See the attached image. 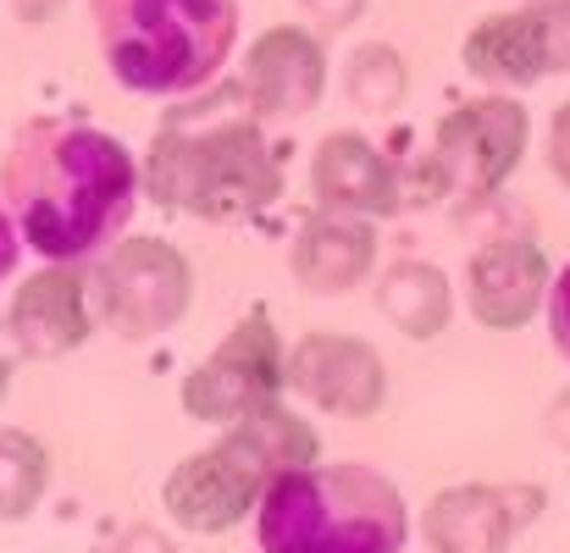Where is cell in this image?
<instances>
[{"mask_svg":"<svg viewBox=\"0 0 570 553\" xmlns=\"http://www.w3.org/2000/svg\"><path fill=\"white\" fill-rule=\"evenodd\" d=\"M543 432L554 437V448H566V454H570V393H560V398L549 404V415H543Z\"/></svg>","mask_w":570,"mask_h":553,"instance_id":"25","label":"cell"},{"mask_svg":"<svg viewBox=\"0 0 570 553\" xmlns=\"http://www.w3.org/2000/svg\"><path fill=\"white\" fill-rule=\"evenodd\" d=\"M95 305H89V271L83 260H45L28 271L11 294L6 310V338L17 361H61L89 344L95 333Z\"/></svg>","mask_w":570,"mask_h":553,"instance_id":"13","label":"cell"},{"mask_svg":"<svg viewBox=\"0 0 570 553\" xmlns=\"http://www.w3.org/2000/svg\"><path fill=\"white\" fill-rule=\"evenodd\" d=\"M61 6H67V0H11V17H17V22H50Z\"/></svg>","mask_w":570,"mask_h":553,"instance_id":"26","label":"cell"},{"mask_svg":"<svg viewBox=\"0 0 570 553\" xmlns=\"http://www.w3.org/2000/svg\"><path fill=\"white\" fill-rule=\"evenodd\" d=\"M543 156H549V172H554V184L570 188V100H566V106H554V117H549Z\"/></svg>","mask_w":570,"mask_h":553,"instance_id":"22","label":"cell"},{"mask_svg":"<svg viewBox=\"0 0 570 553\" xmlns=\"http://www.w3.org/2000/svg\"><path fill=\"white\" fill-rule=\"evenodd\" d=\"M17 255H22V233H17V221H11V210L0 205V283L17 271Z\"/></svg>","mask_w":570,"mask_h":553,"instance_id":"23","label":"cell"},{"mask_svg":"<svg viewBox=\"0 0 570 553\" xmlns=\"http://www.w3.org/2000/svg\"><path fill=\"white\" fill-rule=\"evenodd\" d=\"M238 89L255 117L266 122H299L327 95V45L316 28L277 22L238 56Z\"/></svg>","mask_w":570,"mask_h":553,"instance_id":"11","label":"cell"},{"mask_svg":"<svg viewBox=\"0 0 570 553\" xmlns=\"http://www.w3.org/2000/svg\"><path fill=\"white\" fill-rule=\"evenodd\" d=\"M111 553H173V543L161 537V532H145V526H134V532H122Z\"/></svg>","mask_w":570,"mask_h":553,"instance_id":"24","label":"cell"},{"mask_svg":"<svg viewBox=\"0 0 570 553\" xmlns=\"http://www.w3.org/2000/svg\"><path fill=\"white\" fill-rule=\"evenodd\" d=\"M95 45L128 95L189 100L238 50V0H89Z\"/></svg>","mask_w":570,"mask_h":553,"instance_id":"3","label":"cell"},{"mask_svg":"<svg viewBox=\"0 0 570 553\" xmlns=\"http://www.w3.org/2000/svg\"><path fill=\"white\" fill-rule=\"evenodd\" d=\"M377 310L393 333L426 344L454 322V283L432 260H393L377 277Z\"/></svg>","mask_w":570,"mask_h":553,"instance_id":"17","label":"cell"},{"mask_svg":"<svg viewBox=\"0 0 570 553\" xmlns=\"http://www.w3.org/2000/svg\"><path fill=\"white\" fill-rule=\"evenodd\" d=\"M404 89H410V72H404V56L382 39H366L350 50L344 61V100L366 117H387L404 106Z\"/></svg>","mask_w":570,"mask_h":553,"instance_id":"18","label":"cell"},{"mask_svg":"<svg viewBox=\"0 0 570 553\" xmlns=\"http://www.w3.org/2000/svg\"><path fill=\"white\" fill-rule=\"evenodd\" d=\"M410 510L372 465H294L255 510L261 553H404Z\"/></svg>","mask_w":570,"mask_h":553,"instance_id":"5","label":"cell"},{"mask_svg":"<svg viewBox=\"0 0 570 553\" xmlns=\"http://www.w3.org/2000/svg\"><path fill=\"white\" fill-rule=\"evenodd\" d=\"M139 167L150 205L216 227L272 210L288 188L283 145L266 134V117L249 111L238 78H216L189 100H173Z\"/></svg>","mask_w":570,"mask_h":553,"instance_id":"2","label":"cell"},{"mask_svg":"<svg viewBox=\"0 0 570 553\" xmlns=\"http://www.w3.org/2000/svg\"><path fill=\"white\" fill-rule=\"evenodd\" d=\"M460 67L482 89H532L570 72V0H521L510 11H488L465 45Z\"/></svg>","mask_w":570,"mask_h":553,"instance_id":"9","label":"cell"},{"mask_svg":"<svg viewBox=\"0 0 570 553\" xmlns=\"http://www.w3.org/2000/svg\"><path fill=\"white\" fill-rule=\"evenodd\" d=\"M288 393L333 421H366L387 398V366L355 333H305L288 344Z\"/></svg>","mask_w":570,"mask_h":553,"instance_id":"14","label":"cell"},{"mask_svg":"<svg viewBox=\"0 0 570 553\" xmlns=\"http://www.w3.org/2000/svg\"><path fill=\"white\" fill-rule=\"evenodd\" d=\"M294 6L305 11V22H311L316 33H344V28H355V22L366 17L372 0H294Z\"/></svg>","mask_w":570,"mask_h":553,"instance_id":"20","label":"cell"},{"mask_svg":"<svg viewBox=\"0 0 570 553\" xmlns=\"http://www.w3.org/2000/svg\"><path fill=\"white\" fill-rule=\"evenodd\" d=\"M294 465H316V432L288 404L272 398V404L238 415L233 426H222V437L210 448H199L167 471L161 510L184 532L222 537L238 521H249L261 510L266 487Z\"/></svg>","mask_w":570,"mask_h":553,"instance_id":"4","label":"cell"},{"mask_svg":"<svg viewBox=\"0 0 570 553\" xmlns=\"http://www.w3.org/2000/svg\"><path fill=\"white\" fill-rule=\"evenodd\" d=\"M543 316H549V338H554V355L570 366V260L554 271V288H549V305H543Z\"/></svg>","mask_w":570,"mask_h":553,"instance_id":"21","label":"cell"},{"mask_svg":"<svg viewBox=\"0 0 570 553\" xmlns=\"http://www.w3.org/2000/svg\"><path fill=\"white\" fill-rule=\"evenodd\" d=\"M50 487V454L22 426H0V521H28Z\"/></svg>","mask_w":570,"mask_h":553,"instance_id":"19","label":"cell"},{"mask_svg":"<svg viewBox=\"0 0 570 553\" xmlns=\"http://www.w3.org/2000/svg\"><path fill=\"white\" fill-rule=\"evenodd\" d=\"M145 167L122 139L72 117H28L0 156V205L45 260H89L128 233Z\"/></svg>","mask_w":570,"mask_h":553,"instance_id":"1","label":"cell"},{"mask_svg":"<svg viewBox=\"0 0 570 553\" xmlns=\"http://www.w3.org/2000/svg\"><path fill=\"white\" fill-rule=\"evenodd\" d=\"M377 271V221L344 216V210H311L288 244V277L294 288L316 299H338L361 288Z\"/></svg>","mask_w":570,"mask_h":553,"instance_id":"16","label":"cell"},{"mask_svg":"<svg viewBox=\"0 0 570 553\" xmlns=\"http://www.w3.org/2000/svg\"><path fill=\"white\" fill-rule=\"evenodd\" d=\"M311 199H316V210L382 221L404 205V161L387 156L372 134L333 128L311 150Z\"/></svg>","mask_w":570,"mask_h":553,"instance_id":"15","label":"cell"},{"mask_svg":"<svg viewBox=\"0 0 570 553\" xmlns=\"http://www.w3.org/2000/svg\"><path fill=\"white\" fill-rule=\"evenodd\" d=\"M83 271H89L95 322L128 344H150V338L173 333L194 305V271L184 249L156 233L111 238L100 255L83 260Z\"/></svg>","mask_w":570,"mask_h":553,"instance_id":"6","label":"cell"},{"mask_svg":"<svg viewBox=\"0 0 570 553\" xmlns=\"http://www.w3.org/2000/svg\"><path fill=\"white\" fill-rule=\"evenodd\" d=\"M549 288H554V266L527 233H499L465 255L460 299L471 322L488 333H521L549 305Z\"/></svg>","mask_w":570,"mask_h":553,"instance_id":"12","label":"cell"},{"mask_svg":"<svg viewBox=\"0 0 570 553\" xmlns=\"http://www.w3.org/2000/svg\"><path fill=\"white\" fill-rule=\"evenodd\" d=\"M527 145H532V122L515 95L493 89L454 106L449 117H438L426 139V172L438 199H460L465 210L488 205L527 161Z\"/></svg>","mask_w":570,"mask_h":553,"instance_id":"7","label":"cell"},{"mask_svg":"<svg viewBox=\"0 0 570 553\" xmlns=\"http://www.w3.org/2000/svg\"><path fill=\"white\" fill-rule=\"evenodd\" d=\"M277 393H288V349L277 338V322L266 310H244L222 333V344L184 376L178 404L199 426H233Z\"/></svg>","mask_w":570,"mask_h":553,"instance_id":"8","label":"cell"},{"mask_svg":"<svg viewBox=\"0 0 570 553\" xmlns=\"http://www.w3.org/2000/svg\"><path fill=\"white\" fill-rule=\"evenodd\" d=\"M543 510L549 493L538 482H460L421 510V537L432 553H510Z\"/></svg>","mask_w":570,"mask_h":553,"instance_id":"10","label":"cell"},{"mask_svg":"<svg viewBox=\"0 0 570 553\" xmlns=\"http://www.w3.org/2000/svg\"><path fill=\"white\" fill-rule=\"evenodd\" d=\"M11 366H17V349H11L6 322H0V398H6V387H11Z\"/></svg>","mask_w":570,"mask_h":553,"instance_id":"27","label":"cell"}]
</instances>
